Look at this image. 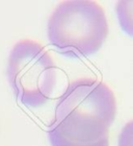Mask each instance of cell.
<instances>
[{"label": "cell", "instance_id": "6da1fadb", "mask_svg": "<svg viewBox=\"0 0 133 146\" xmlns=\"http://www.w3.org/2000/svg\"><path fill=\"white\" fill-rule=\"evenodd\" d=\"M47 29L49 42L61 54L86 58L97 53L105 43L108 22L96 1H65L53 12Z\"/></svg>", "mask_w": 133, "mask_h": 146}, {"label": "cell", "instance_id": "7a4b0ae2", "mask_svg": "<svg viewBox=\"0 0 133 146\" xmlns=\"http://www.w3.org/2000/svg\"><path fill=\"white\" fill-rule=\"evenodd\" d=\"M7 77L22 104L40 108L50 99L56 84V67L45 47L36 41L22 40L13 47Z\"/></svg>", "mask_w": 133, "mask_h": 146}, {"label": "cell", "instance_id": "3957f363", "mask_svg": "<svg viewBox=\"0 0 133 146\" xmlns=\"http://www.w3.org/2000/svg\"><path fill=\"white\" fill-rule=\"evenodd\" d=\"M117 115V100L111 89L102 82L81 78L70 84L55 108L54 120L70 117L110 126Z\"/></svg>", "mask_w": 133, "mask_h": 146}, {"label": "cell", "instance_id": "277c9868", "mask_svg": "<svg viewBox=\"0 0 133 146\" xmlns=\"http://www.w3.org/2000/svg\"><path fill=\"white\" fill-rule=\"evenodd\" d=\"M109 128L103 123L66 117L53 119L47 133L51 146H109Z\"/></svg>", "mask_w": 133, "mask_h": 146}, {"label": "cell", "instance_id": "5b68a950", "mask_svg": "<svg viewBox=\"0 0 133 146\" xmlns=\"http://www.w3.org/2000/svg\"><path fill=\"white\" fill-rule=\"evenodd\" d=\"M132 12V2L131 1H122L118 5V15L120 19L122 27L125 31H127L128 35L131 36V18L127 17L131 15Z\"/></svg>", "mask_w": 133, "mask_h": 146}, {"label": "cell", "instance_id": "8992f818", "mask_svg": "<svg viewBox=\"0 0 133 146\" xmlns=\"http://www.w3.org/2000/svg\"><path fill=\"white\" fill-rule=\"evenodd\" d=\"M131 122L128 123V125L123 129V133L121 135L120 139V146H130L131 145Z\"/></svg>", "mask_w": 133, "mask_h": 146}]
</instances>
